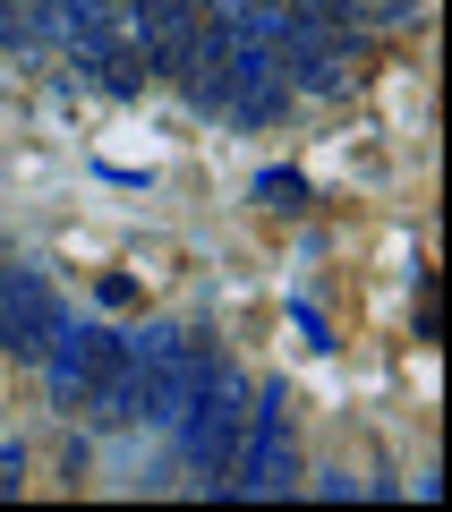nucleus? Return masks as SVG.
I'll return each mask as SVG.
<instances>
[{"mask_svg":"<svg viewBox=\"0 0 452 512\" xmlns=\"http://www.w3.org/2000/svg\"><path fill=\"white\" fill-rule=\"evenodd\" d=\"M239 419H248V376H239L231 359H214V376L197 384V402L171 419V444H180V461L205 478V487H222V478H231Z\"/></svg>","mask_w":452,"mask_h":512,"instance_id":"7ed1b4c3","label":"nucleus"},{"mask_svg":"<svg viewBox=\"0 0 452 512\" xmlns=\"http://www.w3.org/2000/svg\"><path fill=\"white\" fill-rule=\"evenodd\" d=\"M60 325H69V308L52 299V282L26 274V265H0V350L9 359H43Z\"/></svg>","mask_w":452,"mask_h":512,"instance_id":"39448f33","label":"nucleus"},{"mask_svg":"<svg viewBox=\"0 0 452 512\" xmlns=\"http://www.w3.org/2000/svg\"><path fill=\"white\" fill-rule=\"evenodd\" d=\"M0 43H9V0H0Z\"/></svg>","mask_w":452,"mask_h":512,"instance_id":"1a4fd4ad","label":"nucleus"},{"mask_svg":"<svg viewBox=\"0 0 452 512\" xmlns=\"http://www.w3.org/2000/svg\"><path fill=\"white\" fill-rule=\"evenodd\" d=\"M256 197H265V205H282V214H290V205H299V197H308V188H299V180H290V171H265V180H256Z\"/></svg>","mask_w":452,"mask_h":512,"instance_id":"0eeeda50","label":"nucleus"},{"mask_svg":"<svg viewBox=\"0 0 452 512\" xmlns=\"http://www.w3.org/2000/svg\"><path fill=\"white\" fill-rule=\"evenodd\" d=\"M18 470H26V453L9 444V453H0V495H18Z\"/></svg>","mask_w":452,"mask_h":512,"instance_id":"6e6552de","label":"nucleus"},{"mask_svg":"<svg viewBox=\"0 0 452 512\" xmlns=\"http://www.w3.org/2000/svg\"><path fill=\"white\" fill-rule=\"evenodd\" d=\"M43 376H52L60 410H86L94 427H128V393H137V367H128V333L111 325H60L43 350Z\"/></svg>","mask_w":452,"mask_h":512,"instance_id":"f257e3e1","label":"nucleus"},{"mask_svg":"<svg viewBox=\"0 0 452 512\" xmlns=\"http://www.w3.org/2000/svg\"><path fill=\"white\" fill-rule=\"evenodd\" d=\"M231 495H282L290 487V393L282 384H248V419H239L231 453Z\"/></svg>","mask_w":452,"mask_h":512,"instance_id":"20e7f679","label":"nucleus"},{"mask_svg":"<svg viewBox=\"0 0 452 512\" xmlns=\"http://www.w3.org/2000/svg\"><path fill=\"white\" fill-rule=\"evenodd\" d=\"M205 18H197V0H137V60L145 77H180L188 52H197Z\"/></svg>","mask_w":452,"mask_h":512,"instance_id":"423d86ee","label":"nucleus"},{"mask_svg":"<svg viewBox=\"0 0 452 512\" xmlns=\"http://www.w3.org/2000/svg\"><path fill=\"white\" fill-rule=\"evenodd\" d=\"M128 367H137V393H128V427H163L197 402V384L214 376V350L180 325H137L128 333Z\"/></svg>","mask_w":452,"mask_h":512,"instance_id":"f03ea898","label":"nucleus"}]
</instances>
